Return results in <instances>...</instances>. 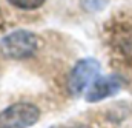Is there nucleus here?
<instances>
[{
  "label": "nucleus",
  "mask_w": 132,
  "mask_h": 128,
  "mask_svg": "<svg viewBox=\"0 0 132 128\" xmlns=\"http://www.w3.org/2000/svg\"><path fill=\"white\" fill-rule=\"evenodd\" d=\"M37 48H38L37 37L32 32L25 31V30L11 32L0 40L2 54L8 59H14V60L32 57Z\"/></svg>",
  "instance_id": "nucleus-1"
},
{
  "label": "nucleus",
  "mask_w": 132,
  "mask_h": 128,
  "mask_svg": "<svg viewBox=\"0 0 132 128\" xmlns=\"http://www.w3.org/2000/svg\"><path fill=\"white\" fill-rule=\"evenodd\" d=\"M40 110L28 102L9 105L0 113V128H29L38 122Z\"/></svg>",
  "instance_id": "nucleus-2"
},
{
  "label": "nucleus",
  "mask_w": 132,
  "mask_h": 128,
  "mask_svg": "<svg viewBox=\"0 0 132 128\" xmlns=\"http://www.w3.org/2000/svg\"><path fill=\"white\" fill-rule=\"evenodd\" d=\"M100 73L98 60L88 57L80 60L71 71L69 80H68V90L72 96H80L85 90H89V87L94 83Z\"/></svg>",
  "instance_id": "nucleus-3"
},
{
  "label": "nucleus",
  "mask_w": 132,
  "mask_h": 128,
  "mask_svg": "<svg viewBox=\"0 0 132 128\" xmlns=\"http://www.w3.org/2000/svg\"><path fill=\"white\" fill-rule=\"evenodd\" d=\"M120 88H121V82L115 76H104V77L95 79L94 83L88 90L86 100L88 102H100L106 97L117 94L120 91Z\"/></svg>",
  "instance_id": "nucleus-4"
},
{
  "label": "nucleus",
  "mask_w": 132,
  "mask_h": 128,
  "mask_svg": "<svg viewBox=\"0 0 132 128\" xmlns=\"http://www.w3.org/2000/svg\"><path fill=\"white\" fill-rule=\"evenodd\" d=\"M115 46L128 57H132V28L120 31L115 35Z\"/></svg>",
  "instance_id": "nucleus-5"
},
{
  "label": "nucleus",
  "mask_w": 132,
  "mask_h": 128,
  "mask_svg": "<svg viewBox=\"0 0 132 128\" xmlns=\"http://www.w3.org/2000/svg\"><path fill=\"white\" fill-rule=\"evenodd\" d=\"M45 0H9L11 5L20 8V9H37L43 5Z\"/></svg>",
  "instance_id": "nucleus-6"
},
{
  "label": "nucleus",
  "mask_w": 132,
  "mask_h": 128,
  "mask_svg": "<svg viewBox=\"0 0 132 128\" xmlns=\"http://www.w3.org/2000/svg\"><path fill=\"white\" fill-rule=\"evenodd\" d=\"M72 128H89V127H85V125H78V127H72Z\"/></svg>",
  "instance_id": "nucleus-7"
}]
</instances>
